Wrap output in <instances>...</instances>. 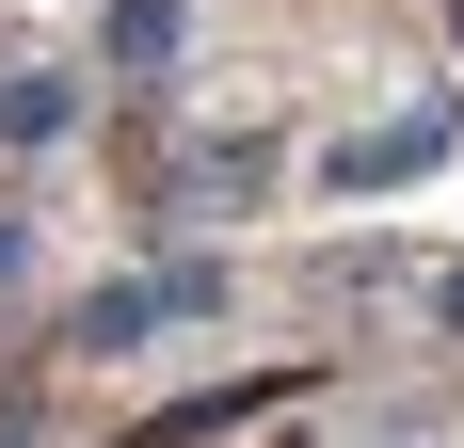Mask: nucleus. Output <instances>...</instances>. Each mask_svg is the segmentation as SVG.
Masks as SVG:
<instances>
[{
    "label": "nucleus",
    "mask_w": 464,
    "mask_h": 448,
    "mask_svg": "<svg viewBox=\"0 0 464 448\" xmlns=\"http://www.w3.org/2000/svg\"><path fill=\"white\" fill-rule=\"evenodd\" d=\"M449 144H464V96H417V112H384V129H353V144L321 161V177H336V192H401V177H432Z\"/></svg>",
    "instance_id": "f257e3e1"
},
{
    "label": "nucleus",
    "mask_w": 464,
    "mask_h": 448,
    "mask_svg": "<svg viewBox=\"0 0 464 448\" xmlns=\"http://www.w3.org/2000/svg\"><path fill=\"white\" fill-rule=\"evenodd\" d=\"M177 48H192V0H112L96 16V64L112 81H177Z\"/></svg>",
    "instance_id": "f03ea898"
},
{
    "label": "nucleus",
    "mask_w": 464,
    "mask_h": 448,
    "mask_svg": "<svg viewBox=\"0 0 464 448\" xmlns=\"http://www.w3.org/2000/svg\"><path fill=\"white\" fill-rule=\"evenodd\" d=\"M256 177H273V144L240 129V144H192L177 177H160V209H256Z\"/></svg>",
    "instance_id": "7ed1b4c3"
},
{
    "label": "nucleus",
    "mask_w": 464,
    "mask_h": 448,
    "mask_svg": "<svg viewBox=\"0 0 464 448\" xmlns=\"http://www.w3.org/2000/svg\"><path fill=\"white\" fill-rule=\"evenodd\" d=\"M64 129H81V81H64V64H16V81H0V144L33 161V144H64Z\"/></svg>",
    "instance_id": "20e7f679"
},
{
    "label": "nucleus",
    "mask_w": 464,
    "mask_h": 448,
    "mask_svg": "<svg viewBox=\"0 0 464 448\" xmlns=\"http://www.w3.org/2000/svg\"><path fill=\"white\" fill-rule=\"evenodd\" d=\"M16 272H33V224H16V209H0V288H16Z\"/></svg>",
    "instance_id": "39448f33"
},
{
    "label": "nucleus",
    "mask_w": 464,
    "mask_h": 448,
    "mask_svg": "<svg viewBox=\"0 0 464 448\" xmlns=\"http://www.w3.org/2000/svg\"><path fill=\"white\" fill-rule=\"evenodd\" d=\"M432 320H449V336H464V257H449V272H432Z\"/></svg>",
    "instance_id": "423d86ee"
},
{
    "label": "nucleus",
    "mask_w": 464,
    "mask_h": 448,
    "mask_svg": "<svg viewBox=\"0 0 464 448\" xmlns=\"http://www.w3.org/2000/svg\"><path fill=\"white\" fill-rule=\"evenodd\" d=\"M449 16H464V0H449Z\"/></svg>",
    "instance_id": "0eeeda50"
}]
</instances>
